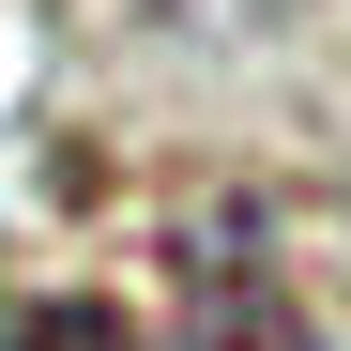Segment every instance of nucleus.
<instances>
[{
	"instance_id": "1",
	"label": "nucleus",
	"mask_w": 351,
	"mask_h": 351,
	"mask_svg": "<svg viewBox=\"0 0 351 351\" xmlns=\"http://www.w3.org/2000/svg\"><path fill=\"white\" fill-rule=\"evenodd\" d=\"M184 321H199V351H321L306 306H290V275H275V245L245 214L184 229Z\"/></svg>"
},
{
	"instance_id": "2",
	"label": "nucleus",
	"mask_w": 351,
	"mask_h": 351,
	"mask_svg": "<svg viewBox=\"0 0 351 351\" xmlns=\"http://www.w3.org/2000/svg\"><path fill=\"white\" fill-rule=\"evenodd\" d=\"M0 351H138V321L92 290H31V306H0Z\"/></svg>"
}]
</instances>
